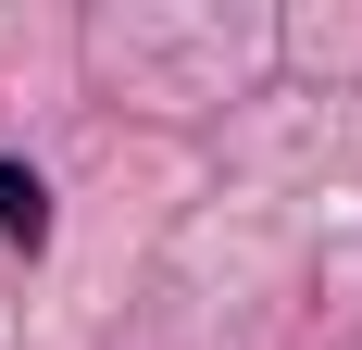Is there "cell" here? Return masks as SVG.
Masks as SVG:
<instances>
[{"instance_id": "obj_1", "label": "cell", "mask_w": 362, "mask_h": 350, "mask_svg": "<svg viewBox=\"0 0 362 350\" xmlns=\"http://www.w3.org/2000/svg\"><path fill=\"white\" fill-rule=\"evenodd\" d=\"M37 225H50V213H37V175L0 163V238H25V250H37Z\"/></svg>"}]
</instances>
